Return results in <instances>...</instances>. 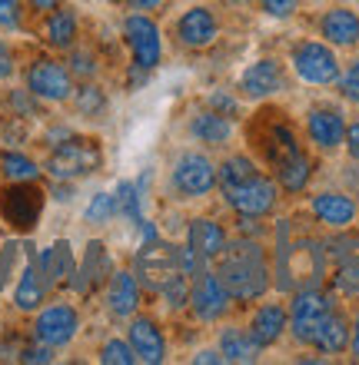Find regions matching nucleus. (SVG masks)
Wrapping results in <instances>:
<instances>
[{"label": "nucleus", "instance_id": "f257e3e1", "mask_svg": "<svg viewBox=\"0 0 359 365\" xmlns=\"http://www.w3.org/2000/svg\"><path fill=\"white\" fill-rule=\"evenodd\" d=\"M220 279H223L230 299H240V302L260 299L270 289V266H266L263 250L250 240L230 242L220 252Z\"/></svg>", "mask_w": 359, "mask_h": 365}, {"label": "nucleus", "instance_id": "f03ea898", "mask_svg": "<svg viewBox=\"0 0 359 365\" xmlns=\"http://www.w3.org/2000/svg\"><path fill=\"white\" fill-rule=\"evenodd\" d=\"M103 153H100V143L90 140V136H70L50 153L47 160V173L54 180H80V176H90L100 166Z\"/></svg>", "mask_w": 359, "mask_h": 365}, {"label": "nucleus", "instance_id": "7ed1b4c3", "mask_svg": "<svg viewBox=\"0 0 359 365\" xmlns=\"http://www.w3.org/2000/svg\"><path fill=\"white\" fill-rule=\"evenodd\" d=\"M276 286L280 289H296L300 279H316L323 272V252L316 242H290L280 232V256H276Z\"/></svg>", "mask_w": 359, "mask_h": 365}, {"label": "nucleus", "instance_id": "20e7f679", "mask_svg": "<svg viewBox=\"0 0 359 365\" xmlns=\"http://www.w3.org/2000/svg\"><path fill=\"white\" fill-rule=\"evenodd\" d=\"M176 272H180V250L170 246V242L146 240L143 250L136 252V276L146 289L160 292Z\"/></svg>", "mask_w": 359, "mask_h": 365}, {"label": "nucleus", "instance_id": "39448f33", "mask_svg": "<svg viewBox=\"0 0 359 365\" xmlns=\"http://www.w3.org/2000/svg\"><path fill=\"white\" fill-rule=\"evenodd\" d=\"M330 312H333V302L323 296L320 289H300L296 299H293V316H290L293 336L300 339V342H310L313 346Z\"/></svg>", "mask_w": 359, "mask_h": 365}, {"label": "nucleus", "instance_id": "423d86ee", "mask_svg": "<svg viewBox=\"0 0 359 365\" xmlns=\"http://www.w3.org/2000/svg\"><path fill=\"white\" fill-rule=\"evenodd\" d=\"M223 200L230 202L240 216L263 220V216L276 206V186H273V182L266 180L263 173H256V176H250L246 182H240V186L223 190Z\"/></svg>", "mask_w": 359, "mask_h": 365}, {"label": "nucleus", "instance_id": "0eeeda50", "mask_svg": "<svg viewBox=\"0 0 359 365\" xmlns=\"http://www.w3.org/2000/svg\"><path fill=\"white\" fill-rule=\"evenodd\" d=\"M40 210H44V192L30 182H14L10 190H4V200H0V212L4 220L14 226V230L27 232L37 226Z\"/></svg>", "mask_w": 359, "mask_h": 365}, {"label": "nucleus", "instance_id": "6e6552de", "mask_svg": "<svg viewBox=\"0 0 359 365\" xmlns=\"http://www.w3.org/2000/svg\"><path fill=\"white\" fill-rule=\"evenodd\" d=\"M123 37H126V43H130V50H133L136 70H153L156 63H160L163 43H160V30H156V24L150 17H140V14L126 17Z\"/></svg>", "mask_w": 359, "mask_h": 365}, {"label": "nucleus", "instance_id": "1a4fd4ad", "mask_svg": "<svg viewBox=\"0 0 359 365\" xmlns=\"http://www.w3.org/2000/svg\"><path fill=\"white\" fill-rule=\"evenodd\" d=\"M293 67L306 83H333L340 77V63L330 47H323L316 40H303L293 50Z\"/></svg>", "mask_w": 359, "mask_h": 365}, {"label": "nucleus", "instance_id": "9d476101", "mask_svg": "<svg viewBox=\"0 0 359 365\" xmlns=\"http://www.w3.org/2000/svg\"><path fill=\"white\" fill-rule=\"evenodd\" d=\"M173 186L183 196L196 200V196H206V192L216 186V170L213 163L206 160L203 153H186L176 160L173 166Z\"/></svg>", "mask_w": 359, "mask_h": 365}, {"label": "nucleus", "instance_id": "9b49d317", "mask_svg": "<svg viewBox=\"0 0 359 365\" xmlns=\"http://www.w3.org/2000/svg\"><path fill=\"white\" fill-rule=\"evenodd\" d=\"M27 90L40 100H50V103H60L67 100L74 83H70V70L57 60H37L27 73Z\"/></svg>", "mask_w": 359, "mask_h": 365}, {"label": "nucleus", "instance_id": "f8f14e48", "mask_svg": "<svg viewBox=\"0 0 359 365\" xmlns=\"http://www.w3.org/2000/svg\"><path fill=\"white\" fill-rule=\"evenodd\" d=\"M77 329H80L77 309H70V306L60 302V306H50L37 316V322H34V336H37V342H44V346L60 349L77 336Z\"/></svg>", "mask_w": 359, "mask_h": 365}, {"label": "nucleus", "instance_id": "ddd939ff", "mask_svg": "<svg viewBox=\"0 0 359 365\" xmlns=\"http://www.w3.org/2000/svg\"><path fill=\"white\" fill-rule=\"evenodd\" d=\"M190 306H193L196 319H203V322H213L226 312L230 306V292H226L223 279L213 276V272H196V282L190 289Z\"/></svg>", "mask_w": 359, "mask_h": 365}, {"label": "nucleus", "instance_id": "4468645a", "mask_svg": "<svg viewBox=\"0 0 359 365\" xmlns=\"http://www.w3.org/2000/svg\"><path fill=\"white\" fill-rule=\"evenodd\" d=\"M216 34H220V24L206 7H190L183 17L176 20V37H180L183 47L203 50L216 40Z\"/></svg>", "mask_w": 359, "mask_h": 365}, {"label": "nucleus", "instance_id": "2eb2a0df", "mask_svg": "<svg viewBox=\"0 0 359 365\" xmlns=\"http://www.w3.org/2000/svg\"><path fill=\"white\" fill-rule=\"evenodd\" d=\"M280 87H283V67L276 60H256V63L243 70L240 77V90L250 100H263V96L276 93Z\"/></svg>", "mask_w": 359, "mask_h": 365}, {"label": "nucleus", "instance_id": "dca6fc26", "mask_svg": "<svg viewBox=\"0 0 359 365\" xmlns=\"http://www.w3.org/2000/svg\"><path fill=\"white\" fill-rule=\"evenodd\" d=\"M130 349H133V356L146 365H156L163 362V336H160V329H156L153 319H133V326H130Z\"/></svg>", "mask_w": 359, "mask_h": 365}, {"label": "nucleus", "instance_id": "f3484780", "mask_svg": "<svg viewBox=\"0 0 359 365\" xmlns=\"http://www.w3.org/2000/svg\"><path fill=\"white\" fill-rule=\"evenodd\" d=\"M306 130H310V140L320 146V150L340 146L343 136H346V123H343V116L336 113V110H310Z\"/></svg>", "mask_w": 359, "mask_h": 365}, {"label": "nucleus", "instance_id": "a211bd4d", "mask_svg": "<svg viewBox=\"0 0 359 365\" xmlns=\"http://www.w3.org/2000/svg\"><path fill=\"white\" fill-rule=\"evenodd\" d=\"M190 250L203 262L220 259V252L226 250V232L220 222L213 220H193L190 222Z\"/></svg>", "mask_w": 359, "mask_h": 365}, {"label": "nucleus", "instance_id": "6ab92c4d", "mask_svg": "<svg viewBox=\"0 0 359 365\" xmlns=\"http://www.w3.org/2000/svg\"><path fill=\"white\" fill-rule=\"evenodd\" d=\"M313 212L320 222H326L333 230H343L356 220V202L343 192H320V196H313Z\"/></svg>", "mask_w": 359, "mask_h": 365}, {"label": "nucleus", "instance_id": "aec40b11", "mask_svg": "<svg viewBox=\"0 0 359 365\" xmlns=\"http://www.w3.org/2000/svg\"><path fill=\"white\" fill-rule=\"evenodd\" d=\"M320 30H323V37L330 40V43H336V47H353L359 40V17L346 7H333V10H326Z\"/></svg>", "mask_w": 359, "mask_h": 365}, {"label": "nucleus", "instance_id": "412c9836", "mask_svg": "<svg viewBox=\"0 0 359 365\" xmlns=\"http://www.w3.org/2000/svg\"><path fill=\"white\" fill-rule=\"evenodd\" d=\"M286 322H290V316H286L280 306H263V309H256V316L250 319V339L260 349L273 346V342H280Z\"/></svg>", "mask_w": 359, "mask_h": 365}, {"label": "nucleus", "instance_id": "4be33fe9", "mask_svg": "<svg viewBox=\"0 0 359 365\" xmlns=\"http://www.w3.org/2000/svg\"><path fill=\"white\" fill-rule=\"evenodd\" d=\"M310 173H313V163L303 150H293V153H286V156L276 160V180H280V186L286 192H303L306 190Z\"/></svg>", "mask_w": 359, "mask_h": 365}, {"label": "nucleus", "instance_id": "5701e85b", "mask_svg": "<svg viewBox=\"0 0 359 365\" xmlns=\"http://www.w3.org/2000/svg\"><path fill=\"white\" fill-rule=\"evenodd\" d=\"M74 286H77V292H90L93 286H100L103 279L110 276V256L107 250H103V242H90L87 246V256H84V266H80V272H74Z\"/></svg>", "mask_w": 359, "mask_h": 365}, {"label": "nucleus", "instance_id": "b1692460", "mask_svg": "<svg viewBox=\"0 0 359 365\" xmlns=\"http://www.w3.org/2000/svg\"><path fill=\"white\" fill-rule=\"evenodd\" d=\"M136 302H140V289H136V279L133 272H113L110 279V289H107V306L110 312L117 319L133 316Z\"/></svg>", "mask_w": 359, "mask_h": 365}, {"label": "nucleus", "instance_id": "393cba45", "mask_svg": "<svg viewBox=\"0 0 359 365\" xmlns=\"http://www.w3.org/2000/svg\"><path fill=\"white\" fill-rule=\"evenodd\" d=\"M44 296H47V282H44V276H40V269H37V259H30L17 282V289H14V302H17V309L30 312V309H37L40 302H44Z\"/></svg>", "mask_w": 359, "mask_h": 365}, {"label": "nucleus", "instance_id": "a878e982", "mask_svg": "<svg viewBox=\"0 0 359 365\" xmlns=\"http://www.w3.org/2000/svg\"><path fill=\"white\" fill-rule=\"evenodd\" d=\"M313 346L320 349V352H343V349L350 346V322H346V316H340V312L333 309Z\"/></svg>", "mask_w": 359, "mask_h": 365}, {"label": "nucleus", "instance_id": "bb28decb", "mask_svg": "<svg viewBox=\"0 0 359 365\" xmlns=\"http://www.w3.org/2000/svg\"><path fill=\"white\" fill-rule=\"evenodd\" d=\"M190 130H193V136L203 140V143H223L226 136L233 133V123H230L223 113H216V110H203V113L193 116Z\"/></svg>", "mask_w": 359, "mask_h": 365}, {"label": "nucleus", "instance_id": "cd10ccee", "mask_svg": "<svg viewBox=\"0 0 359 365\" xmlns=\"http://www.w3.org/2000/svg\"><path fill=\"white\" fill-rule=\"evenodd\" d=\"M256 352H260V346L250 339V332L243 336L240 329H226L223 336H220V356H223V362H256Z\"/></svg>", "mask_w": 359, "mask_h": 365}, {"label": "nucleus", "instance_id": "c85d7f7f", "mask_svg": "<svg viewBox=\"0 0 359 365\" xmlns=\"http://www.w3.org/2000/svg\"><path fill=\"white\" fill-rule=\"evenodd\" d=\"M77 37V17L70 10H54L47 20V43L57 50H67Z\"/></svg>", "mask_w": 359, "mask_h": 365}, {"label": "nucleus", "instance_id": "c756f323", "mask_svg": "<svg viewBox=\"0 0 359 365\" xmlns=\"http://www.w3.org/2000/svg\"><path fill=\"white\" fill-rule=\"evenodd\" d=\"M250 176H256V163H253L250 156H230V160L216 170V182H220V190L240 186V182H246Z\"/></svg>", "mask_w": 359, "mask_h": 365}, {"label": "nucleus", "instance_id": "7c9ffc66", "mask_svg": "<svg viewBox=\"0 0 359 365\" xmlns=\"http://www.w3.org/2000/svg\"><path fill=\"white\" fill-rule=\"evenodd\" d=\"M0 170L10 182H34L40 176V166L24 153H4L0 156Z\"/></svg>", "mask_w": 359, "mask_h": 365}, {"label": "nucleus", "instance_id": "2f4dec72", "mask_svg": "<svg viewBox=\"0 0 359 365\" xmlns=\"http://www.w3.org/2000/svg\"><path fill=\"white\" fill-rule=\"evenodd\" d=\"M140 190H136L133 182H120L117 186V212H123L126 220H133L136 226L143 222V212H140Z\"/></svg>", "mask_w": 359, "mask_h": 365}, {"label": "nucleus", "instance_id": "473e14b6", "mask_svg": "<svg viewBox=\"0 0 359 365\" xmlns=\"http://www.w3.org/2000/svg\"><path fill=\"white\" fill-rule=\"evenodd\" d=\"M333 286H336V292H343V296H359V256L340 262V269L333 276Z\"/></svg>", "mask_w": 359, "mask_h": 365}, {"label": "nucleus", "instance_id": "72a5a7b5", "mask_svg": "<svg viewBox=\"0 0 359 365\" xmlns=\"http://www.w3.org/2000/svg\"><path fill=\"white\" fill-rule=\"evenodd\" d=\"M113 212H117V196H110V192H97L87 206V222H110L113 220Z\"/></svg>", "mask_w": 359, "mask_h": 365}, {"label": "nucleus", "instance_id": "f704fd0d", "mask_svg": "<svg viewBox=\"0 0 359 365\" xmlns=\"http://www.w3.org/2000/svg\"><path fill=\"white\" fill-rule=\"evenodd\" d=\"M100 362H107V365H133L136 356H133V349H130V342H123V339H110L107 346L100 349Z\"/></svg>", "mask_w": 359, "mask_h": 365}, {"label": "nucleus", "instance_id": "c9c22d12", "mask_svg": "<svg viewBox=\"0 0 359 365\" xmlns=\"http://www.w3.org/2000/svg\"><path fill=\"white\" fill-rule=\"evenodd\" d=\"M160 296L166 299V306H170V309H183L186 302H190V286H186L183 272H176V276L170 279L163 289H160Z\"/></svg>", "mask_w": 359, "mask_h": 365}, {"label": "nucleus", "instance_id": "e433bc0d", "mask_svg": "<svg viewBox=\"0 0 359 365\" xmlns=\"http://www.w3.org/2000/svg\"><path fill=\"white\" fill-rule=\"evenodd\" d=\"M77 106L84 113H100V110H103V93H100L97 87H84L77 93Z\"/></svg>", "mask_w": 359, "mask_h": 365}, {"label": "nucleus", "instance_id": "4c0bfd02", "mask_svg": "<svg viewBox=\"0 0 359 365\" xmlns=\"http://www.w3.org/2000/svg\"><path fill=\"white\" fill-rule=\"evenodd\" d=\"M0 27L4 30L20 27V0H0Z\"/></svg>", "mask_w": 359, "mask_h": 365}, {"label": "nucleus", "instance_id": "58836bf2", "mask_svg": "<svg viewBox=\"0 0 359 365\" xmlns=\"http://www.w3.org/2000/svg\"><path fill=\"white\" fill-rule=\"evenodd\" d=\"M340 93L346 100H353V103H359V70L356 67H350V73L340 80Z\"/></svg>", "mask_w": 359, "mask_h": 365}, {"label": "nucleus", "instance_id": "ea45409f", "mask_svg": "<svg viewBox=\"0 0 359 365\" xmlns=\"http://www.w3.org/2000/svg\"><path fill=\"white\" fill-rule=\"evenodd\" d=\"M260 4L270 17H293V10H296V0H260Z\"/></svg>", "mask_w": 359, "mask_h": 365}, {"label": "nucleus", "instance_id": "a19ab883", "mask_svg": "<svg viewBox=\"0 0 359 365\" xmlns=\"http://www.w3.org/2000/svg\"><path fill=\"white\" fill-rule=\"evenodd\" d=\"M24 362H50V346H34V349H27L24 352Z\"/></svg>", "mask_w": 359, "mask_h": 365}, {"label": "nucleus", "instance_id": "79ce46f5", "mask_svg": "<svg viewBox=\"0 0 359 365\" xmlns=\"http://www.w3.org/2000/svg\"><path fill=\"white\" fill-rule=\"evenodd\" d=\"M346 146H350V156L353 160H359V120L346 130Z\"/></svg>", "mask_w": 359, "mask_h": 365}, {"label": "nucleus", "instance_id": "37998d69", "mask_svg": "<svg viewBox=\"0 0 359 365\" xmlns=\"http://www.w3.org/2000/svg\"><path fill=\"white\" fill-rule=\"evenodd\" d=\"M74 70L84 73V77H90V73H93V60H90V53H77V57H74Z\"/></svg>", "mask_w": 359, "mask_h": 365}, {"label": "nucleus", "instance_id": "c03bdc74", "mask_svg": "<svg viewBox=\"0 0 359 365\" xmlns=\"http://www.w3.org/2000/svg\"><path fill=\"white\" fill-rule=\"evenodd\" d=\"M10 73H14V57H10L7 47H0V80L10 77Z\"/></svg>", "mask_w": 359, "mask_h": 365}, {"label": "nucleus", "instance_id": "a18cd8bd", "mask_svg": "<svg viewBox=\"0 0 359 365\" xmlns=\"http://www.w3.org/2000/svg\"><path fill=\"white\" fill-rule=\"evenodd\" d=\"M350 346H353V359L359 362V316H356V326L350 329Z\"/></svg>", "mask_w": 359, "mask_h": 365}, {"label": "nucleus", "instance_id": "49530a36", "mask_svg": "<svg viewBox=\"0 0 359 365\" xmlns=\"http://www.w3.org/2000/svg\"><path fill=\"white\" fill-rule=\"evenodd\" d=\"M213 106H220V110H233V96H226V93H213Z\"/></svg>", "mask_w": 359, "mask_h": 365}, {"label": "nucleus", "instance_id": "de8ad7c7", "mask_svg": "<svg viewBox=\"0 0 359 365\" xmlns=\"http://www.w3.org/2000/svg\"><path fill=\"white\" fill-rule=\"evenodd\" d=\"M196 362H223V356H220V352H200Z\"/></svg>", "mask_w": 359, "mask_h": 365}, {"label": "nucleus", "instance_id": "09e8293b", "mask_svg": "<svg viewBox=\"0 0 359 365\" xmlns=\"http://www.w3.org/2000/svg\"><path fill=\"white\" fill-rule=\"evenodd\" d=\"M37 10H57V0H30Z\"/></svg>", "mask_w": 359, "mask_h": 365}, {"label": "nucleus", "instance_id": "8fccbe9b", "mask_svg": "<svg viewBox=\"0 0 359 365\" xmlns=\"http://www.w3.org/2000/svg\"><path fill=\"white\" fill-rule=\"evenodd\" d=\"M140 10H153V7H160V0H133Z\"/></svg>", "mask_w": 359, "mask_h": 365}, {"label": "nucleus", "instance_id": "3c124183", "mask_svg": "<svg viewBox=\"0 0 359 365\" xmlns=\"http://www.w3.org/2000/svg\"><path fill=\"white\" fill-rule=\"evenodd\" d=\"M230 4H250V0H230Z\"/></svg>", "mask_w": 359, "mask_h": 365}, {"label": "nucleus", "instance_id": "603ef678", "mask_svg": "<svg viewBox=\"0 0 359 365\" xmlns=\"http://www.w3.org/2000/svg\"><path fill=\"white\" fill-rule=\"evenodd\" d=\"M353 67H356V70H359V57H356V60H353Z\"/></svg>", "mask_w": 359, "mask_h": 365}]
</instances>
